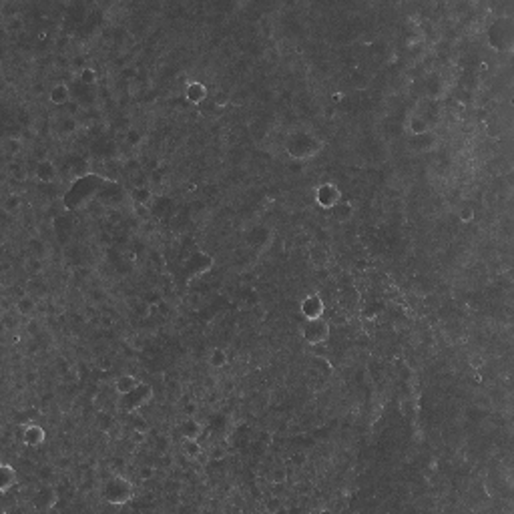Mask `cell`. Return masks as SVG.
Returning <instances> with one entry per match:
<instances>
[{
    "label": "cell",
    "instance_id": "cell-25",
    "mask_svg": "<svg viewBox=\"0 0 514 514\" xmlns=\"http://www.w3.org/2000/svg\"><path fill=\"white\" fill-rule=\"evenodd\" d=\"M26 267L30 269V271H34V273H38L40 271V261H38V257H32V259L26 263Z\"/></svg>",
    "mask_w": 514,
    "mask_h": 514
},
{
    "label": "cell",
    "instance_id": "cell-13",
    "mask_svg": "<svg viewBox=\"0 0 514 514\" xmlns=\"http://www.w3.org/2000/svg\"><path fill=\"white\" fill-rule=\"evenodd\" d=\"M54 167H52V163H49V161H42L38 167H36V177L38 179H42V181H52L54 179Z\"/></svg>",
    "mask_w": 514,
    "mask_h": 514
},
{
    "label": "cell",
    "instance_id": "cell-9",
    "mask_svg": "<svg viewBox=\"0 0 514 514\" xmlns=\"http://www.w3.org/2000/svg\"><path fill=\"white\" fill-rule=\"evenodd\" d=\"M332 211H334L335 221H339V223H348L354 217V205L350 201H339Z\"/></svg>",
    "mask_w": 514,
    "mask_h": 514
},
{
    "label": "cell",
    "instance_id": "cell-24",
    "mask_svg": "<svg viewBox=\"0 0 514 514\" xmlns=\"http://www.w3.org/2000/svg\"><path fill=\"white\" fill-rule=\"evenodd\" d=\"M223 458H225V450L223 448H213L211 460H223Z\"/></svg>",
    "mask_w": 514,
    "mask_h": 514
},
{
    "label": "cell",
    "instance_id": "cell-23",
    "mask_svg": "<svg viewBox=\"0 0 514 514\" xmlns=\"http://www.w3.org/2000/svg\"><path fill=\"white\" fill-rule=\"evenodd\" d=\"M426 128H428V125H426L422 119H420V121L414 119V123H412V131H414V133H424Z\"/></svg>",
    "mask_w": 514,
    "mask_h": 514
},
{
    "label": "cell",
    "instance_id": "cell-17",
    "mask_svg": "<svg viewBox=\"0 0 514 514\" xmlns=\"http://www.w3.org/2000/svg\"><path fill=\"white\" fill-rule=\"evenodd\" d=\"M151 197H153V193H151V189H147V187H139V189H135V193H133V199H135L139 205L149 203V201H151Z\"/></svg>",
    "mask_w": 514,
    "mask_h": 514
},
{
    "label": "cell",
    "instance_id": "cell-27",
    "mask_svg": "<svg viewBox=\"0 0 514 514\" xmlns=\"http://www.w3.org/2000/svg\"><path fill=\"white\" fill-rule=\"evenodd\" d=\"M131 438H133L135 442H143V440H145V434H143V432H133Z\"/></svg>",
    "mask_w": 514,
    "mask_h": 514
},
{
    "label": "cell",
    "instance_id": "cell-11",
    "mask_svg": "<svg viewBox=\"0 0 514 514\" xmlns=\"http://www.w3.org/2000/svg\"><path fill=\"white\" fill-rule=\"evenodd\" d=\"M51 103H54V104H64V103H69V99H71V91H69V87L64 82H58V84H54V87L51 89Z\"/></svg>",
    "mask_w": 514,
    "mask_h": 514
},
{
    "label": "cell",
    "instance_id": "cell-20",
    "mask_svg": "<svg viewBox=\"0 0 514 514\" xmlns=\"http://www.w3.org/2000/svg\"><path fill=\"white\" fill-rule=\"evenodd\" d=\"M153 476H155V468H153V466H143V468L139 470V478L145 480V482L151 480Z\"/></svg>",
    "mask_w": 514,
    "mask_h": 514
},
{
    "label": "cell",
    "instance_id": "cell-16",
    "mask_svg": "<svg viewBox=\"0 0 514 514\" xmlns=\"http://www.w3.org/2000/svg\"><path fill=\"white\" fill-rule=\"evenodd\" d=\"M227 363V354L223 352V350H213L211 354H209V366L211 368H215V370H219V368H223Z\"/></svg>",
    "mask_w": 514,
    "mask_h": 514
},
{
    "label": "cell",
    "instance_id": "cell-3",
    "mask_svg": "<svg viewBox=\"0 0 514 514\" xmlns=\"http://www.w3.org/2000/svg\"><path fill=\"white\" fill-rule=\"evenodd\" d=\"M339 189L332 183H326L317 189V203L326 209H334L337 203H339Z\"/></svg>",
    "mask_w": 514,
    "mask_h": 514
},
{
    "label": "cell",
    "instance_id": "cell-19",
    "mask_svg": "<svg viewBox=\"0 0 514 514\" xmlns=\"http://www.w3.org/2000/svg\"><path fill=\"white\" fill-rule=\"evenodd\" d=\"M474 219V209L472 207H462L460 209V221L462 223H470Z\"/></svg>",
    "mask_w": 514,
    "mask_h": 514
},
{
    "label": "cell",
    "instance_id": "cell-22",
    "mask_svg": "<svg viewBox=\"0 0 514 514\" xmlns=\"http://www.w3.org/2000/svg\"><path fill=\"white\" fill-rule=\"evenodd\" d=\"M265 508L269 510V512H280L283 506H282V498H269L267 500V504H265Z\"/></svg>",
    "mask_w": 514,
    "mask_h": 514
},
{
    "label": "cell",
    "instance_id": "cell-1",
    "mask_svg": "<svg viewBox=\"0 0 514 514\" xmlns=\"http://www.w3.org/2000/svg\"><path fill=\"white\" fill-rule=\"evenodd\" d=\"M302 335L304 339L308 341L309 346H317V344H324V341L330 337V324L326 319H308L306 326L302 330Z\"/></svg>",
    "mask_w": 514,
    "mask_h": 514
},
{
    "label": "cell",
    "instance_id": "cell-18",
    "mask_svg": "<svg viewBox=\"0 0 514 514\" xmlns=\"http://www.w3.org/2000/svg\"><path fill=\"white\" fill-rule=\"evenodd\" d=\"M269 480H271V484H283V482H287V470L285 468H273L271 470V474H269Z\"/></svg>",
    "mask_w": 514,
    "mask_h": 514
},
{
    "label": "cell",
    "instance_id": "cell-4",
    "mask_svg": "<svg viewBox=\"0 0 514 514\" xmlns=\"http://www.w3.org/2000/svg\"><path fill=\"white\" fill-rule=\"evenodd\" d=\"M302 313L306 319H317L321 317V313H324V302H321V297L319 295H308L304 302H302Z\"/></svg>",
    "mask_w": 514,
    "mask_h": 514
},
{
    "label": "cell",
    "instance_id": "cell-15",
    "mask_svg": "<svg viewBox=\"0 0 514 514\" xmlns=\"http://www.w3.org/2000/svg\"><path fill=\"white\" fill-rule=\"evenodd\" d=\"M201 446H199V440H185L183 442V454L187 458H199L201 456Z\"/></svg>",
    "mask_w": 514,
    "mask_h": 514
},
{
    "label": "cell",
    "instance_id": "cell-12",
    "mask_svg": "<svg viewBox=\"0 0 514 514\" xmlns=\"http://www.w3.org/2000/svg\"><path fill=\"white\" fill-rule=\"evenodd\" d=\"M16 311L20 313V315H32V311H34V299L32 297H28V295H23L16 302Z\"/></svg>",
    "mask_w": 514,
    "mask_h": 514
},
{
    "label": "cell",
    "instance_id": "cell-10",
    "mask_svg": "<svg viewBox=\"0 0 514 514\" xmlns=\"http://www.w3.org/2000/svg\"><path fill=\"white\" fill-rule=\"evenodd\" d=\"M137 380L133 376H121L117 382H115V392L121 394V396H127V394H131L133 390H137Z\"/></svg>",
    "mask_w": 514,
    "mask_h": 514
},
{
    "label": "cell",
    "instance_id": "cell-6",
    "mask_svg": "<svg viewBox=\"0 0 514 514\" xmlns=\"http://www.w3.org/2000/svg\"><path fill=\"white\" fill-rule=\"evenodd\" d=\"M23 440H25L26 446H32V448H34V446H40L42 442H45V430H42L40 426H36V424H30V426L25 428Z\"/></svg>",
    "mask_w": 514,
    "mask_h": 514
},
{
    "label": "cell",
    "instance_id": "cell-2",
    "mask_svg": "<svg viewBox=\"0 0 514 514\" xmlns=\"http://www.w3.org/2000/svg\"><path fill=\"white\" fill-rule=\"evenodd\" d=\"M104 498L113 504H123L131 500V484L123 478H113L104 488Z\"/></svg>",
    "mask_w": 514,
    "mask_h": 514
},
{
    "label": "cell",
    "instance_id": "cell-5",
    "mask_svg": "<svg viewBox=\"0 0 514 514\" xmlns=\"http://www.w3.org/2000/svg\"><path fill=\"white\" fill-rule=\"evenodd\" d=\"M32 502H34V508H38V510H49V508H52V506L56 504V492H54V488L42 486V488L36 492V496L32 498Z\"/></svg>",
    "mask_w": 514,
    "mask_h": 514
},
{
    "label": "cell",
    "instance_id": "cell-26",
    "mask_svg": "<svg viewBox=\"0 0 514 514\" xmlns=\"http://www.w3.org/2000/svg\"><path fill=\"white\" fill-rule=\"evenodd\" d=\"M334 321H335V324H339V326H344V324H348V321H346V315H337V313L334 315Z\"/></svg>",
    "mask_w": 514,
    "mask_h": 514
},
{
    "label": "cell",
    "instance_id": "cell-21",
    "mask_svg": "<svg viewBox=\"0 0 514 514\" xmlns=\"http://www.w3.org/2000/svg\"><path fill=\"white\" fill-rule=\"evenodd\" d=\"M80 80H84V82H95L97 80V73L93 71V69H82V73H80Z\"/></svg>",
    "mask_w": 514,
    "mask_h": 514
},
{
    "label": "cell",
    "instance_id": "cell-8",
    "mask_svg": "<svg viewBox=\"0 0 514 514\" xmlns=\"http://www.w3.org/2000/svg\"><path fill=\"white\" fill-rule=\"evenodd\" d=\"M185 97H187V101H189V103H195V104H199V103H201V101H205V97H207V89H205V84H201V82H191V84H187Z\"/></svg>",
    "mask_w": 514,
    "mask_h": 514
},
{
    "label": "cell",
    "instance_id": "cell-14",
    "mask_svg": "<svg viewBox=\"0 0 514 514\" xmlns=\"http://www.w3.org/2000/svg\"><path fill=\"white\" fill-rule=\"evenodd\" d=\"M0 474H2V492H6L14 482H16V472L8 466V464H2V468H0Z\"/></svg>",
    "mask_w": 514,
    "mask_h": 514
},
{
    "label": "cell",
    "instance_id": "cell-7",
    "mask_svg": "<svg viewBox=\"0 0 514 514\" xmlns=\"http://www.w3.org/2000/svg\"><path fill=\"white\" fill-rule=\"evenodd\" d=\"M201 432H203L201 424L197 420H193V418H187L183 422V426H181V434H183L185 440H199Z\"/></svg>",
    "mask_w": 514,
    "mask_h": 514
}]
</instances>
